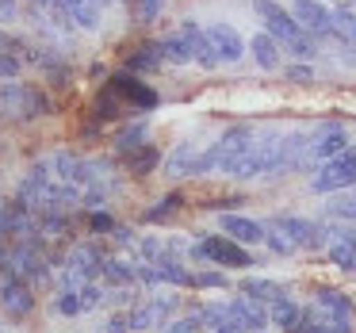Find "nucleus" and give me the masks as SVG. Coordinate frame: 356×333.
<instances>
[{
  "label": "nucleus",
  "instance_id": "1",
  "mask_svg": "<svg viewBox=\"0 0 356 333\" xmlns=\"http://www.w3.org/2000/svg\"><path fill=\"white\" fill-rule=\"evenodd\" d=\"M253 142H257V131L249 123H238V127H230V131H222V138H218L207 154H200V161H195V177H203V172H211V169L226 172L241 154H245V149H253Z\"/></svg>",
  "mask_w": 356,
  "mask_h": 333
},
{
  "label": "nucleus",
  "instance_id": "2",
  "mask_svg": "<svg viewBox=\"0 0 356 333\" xmlns=\"http://www.w3.org/2000/svg\"><path fill=\"white\" fill-rule=\"evenodd\" d=\"M353 184H356V146L341 149L337 157H330L325 165H318L314 180H310V188H314L318 195L341 192V188H353Z\"/></svg>",
  "mask_w": 356,
  "mask_h": 333
},
{
  "label": "nucleus",
  "instance_id": "3",
  "mask_svg": "<svg viewBox=\"0 0 356 333\" xmlns=\"http://www.w3.org/2000/svg\"><path fill=\"white\" fill-rule=\"evenodd\" d=\"M291 16L299 19V27L307 35H318V39H325V42H348V35L337 27L333 12L325 8V4H318V0H295Z\"/></svg>",
  "mask_w": 356,
  "mask_h": 333
},
{
  "label": "nucleus",
  "instance_id": "4",
  "mask_svg": "<svg viewBox=\"0 0 356 333\" xmlns=\"http://www.w3.org/2000/svg\"><path fill=\"white\" fill-rule=\"evenodd\" d=\"M192 257L195 261H207V264H222V268H249L253 264L249 249L234 238H203L192 245Z\"/></svg>",
  "mask_w": 356,
  "mask_h": 333
},
{
  "label": "nucleus",
  "instance_id": "5",
  "mask_svg": "<svg viewBox=\"0 0 356 333\" xmlns=\"http://www.w3.org/2000/svg\"><path fill=\"white\" fill-rule=\"evenodd\" d=\"M253 12L261 16V24H264V31L272 35V39L280 42V47H291L295 39L302 35V27H299V19L291 16L287 8H280L276 0H253Z\"/></svg>",
  "mask_w": 356,
  "mask_h": 333
},
{
  "label": "nucleus",
  "instance_id": "6",
  "mask_svg": "<svg viewBox=\"0 0 356 333\" xmlns=\"http://www.w3.org/2000/svg\"><path fill=\"white\" fill-rule=\"evenodd\" d=\"M341 149H348V131L341 123H322L310 131V149H307V169H318L330 157H337Z\"/></svg>",
  "mask_w": 356,
  "mask_h": 333
},
{
  "label": "nucleus",
  "instance_id": "7",
  "mask_svg": "<svg viewBox=\"0 0 356 333\" xmlns=\"http://www.w3.org/2000/svg\"><path fill=\"white\" fill-rule=\"evenodd\" d=\"M272 226H280V230L291 238L295 249H322L325 245V226L310 222V218H299V215H276L272 218Z\"/></svg>",
  "mask_w": 356,
  "mask_h": 333
},
{
  "label": "nucleus",
  "instance_id": "8",
  "mask_svg": "<svg viewBox=\"0 0 356 333\" xmlns=\"http://www.w3.org/2000/svg\"><path fill=\"white\" fill-rule=\"evenodd\" d=\"M172 310H177V295H157V299H149V302L131 310V330L134 333L157 330V325H165L172 318Z\"/></svg>",
  "mask_w": 356,
  "mask_h": 333
},
{
  "label": "nucleus",
  "instance_id": "9",
  "mask_svg": "<svg viewBox=\"0 0 356 333\" xmlns=\"http://www.w3.org/2000/svg\"><path fill=\"white\" fill-rule=\"evenodd\" d=\"M104 272V257L96 245H77L70 253V272H65V287H77V284H88Z\"/></svg>",
  "mask_w": 356,
  "mask_h": 333
},
{
  "label": "nucleus",
  "instance_id": "10",
  "mask_svg": "<svg viewBox=\"0 0 356 333\" xmlns=\"http://www.w3.org/2000/svg\"><path fill=\"white\" fill-rule=\"evenodd\" d=\"M0 307L8 310L12 318H27L35 310V295H31V284L19 276H4L0 284Z\"/></svg>",
  "mask_w": 356,
  "mask_h": 333
},
{
  "label": "nucleus",
  "instance_id": "11",
  "mask_svg": "<svg viewBox=\"0 0 356 333\" xmlns=\"http://www.w3.org/2000/svg\"><path fill=\"white\" fill-rule=\"evenodd\" d=\"M180 35H184L188 50H192V62L203 65V70H215V65H218V50H215V42H211V35L203 31L195 19H184V24H180Z\"/></svg>",
  "mask_w": 356,
  "mask_h": 333
},
{
  "label": "nucleus",
  "instance_id": "12",
  "mask_svg": "<svg viewBox=\"0 0 356 333\" xmlns=\"http://www.w3.org/2000/svg\"><path fill=\"white\" fill-rule=\"evenodd\" d=\"M70 24H77L81 31H96L100 27V4L96 0H50Z\"/></svg>",
  "mask_w": 356,
  "mask_h": 333
},
{
  "label": "nucleus",
  "instance_id": "13",
  "mask_svg": "<svg viewBox=\"0 0 356 333\" xmlns=\"http://www.w3.org/2000/svg\"><path fill=\"white\" fill-rule=\"evenodd\" d=\"M226 310H230L234 318H238L241 325H245L249 333H261V330H268V310H264V302H257V299H249V295H238L234 302H226Z\"/></svg>",
  "mask_w": 356,
  "mask_h": 333
},
{
  "label": "nucleus",
  "instance_id": "14",
  "mask_svg": "<svg viewBox=\"0 0 356 333\" xmlns=\"http://www.w3.org/2000/svg\"><path fill=\"white\" fill-rule=\"evenodd\" d=\"M54 169H58V177H62V184H70V188H88L96 180L92 165L81 161V157H73V154H58Z\"/></svg>",
  "mask_w": 356,
  "mask_h": 333
},
{
  "label": "nucleus",
  "instance_id": "15",
  "mask_svg": "<svg viewBox=\"0 0 356 333\" xmlns=\"http://www.w3.org/2000/svg\"><path fill=\"white\" fill-rule=\"evenodd\" d=\"M207 35H211V42H215V50H218V62H238V58L245 54V42H241V35L234 31L230 24H211Z\"/></svg>",
  "mask_w": 356,
  "mask_h": 333
},
{
  "label": "nucleus",
  "instance_id": "16",
  "mask_svg": "<svg viewBox=\"0 0 356 333\" xmlns=\"http://www.w3.org/2000/svg\"><path fill=\"white\" fill-rule=\"evenodd\" d=\"M222 234H230L234 241H241V245H257V241H264V226L253 222V218H245V215H234V211L222 215Z\"/></svg>",
  "mask_w": 356,
  "mask_h": 333
},
{
  "label": "nucleus",
  "instance_id": "17",
  "mask_svg": "<svg viewBox=\"0 0 356 333\" xmlns=\"http://www.w3.org/2000/svg\"><path fill=\"white\" fill-rule=\"evenodd\" d=\"M111 88H115L119 96H127V100H131L134 108H142V111L157 108V92H154V88H146L142 81H134V77H115V81H111Z\"/></svg>",
  "mask_w": 356,
  "mask_h": 333
},
{
  "label": "nucleus",
  "instance_id": "18",
  "mask_svg": "<svg viewBox=\"0 0 356 333\" xmlns=\"http://www.w3.org/2000/svg\"><path fill=\"white\" fill-rule=\"evenodd\" d=\"M195 161H200L195 142H180L169 154V161H165V172H169V177H195Z\"/></svg>",
  "mask_w": 356,
  "mask_h": 333
},
{
  "label": "nucleus",
  "instance_id": "19",
  "mask_svg": "<svg viewBox=\"0 0 356 333\" xmlns=\"http://www.w3.org/2000/svg\"><path fill=\"white\" fill-rule=\"evenodd\" d=\"M318 310H322L325 318H333V322H353V302L345 299L341 291H330V287H322L318 291Z\"/></svg>",
  "mask_w": 356,
  "mask_h": 333
},
{
  "label": "nucleus",
  "instance_id": "20",
  "mask_svg": "<svg viewBox=\"0 0 356 333\" xmlns=\"http://www.w3.org/2000/svg\"><path fill=\"white\" fill-rule=\"evenodd\" d=\"M249 50H253V58H257V65L261 70H280V42L272 39L268 31H261L253 42H249Z\"/></svg>",
  "mask_w": 356,
  "mask_h": 333
},
{
  "label": "nucleus",
  "instance_id": "21",
  "mask_svg": "<svg viewBox=\"0 0 356 333\" xmlns=\"http://www.w3.org/2000/svg\"><path fill=\"white\" fill-rule=\"evenodd\" d=\"M154 264H157V272H161V279H165V284H177V287H195V276H192V272H188L184 264L177 261V257H169V253H165V257H157Z\"/></svg>",
  "mask_w": 356,
  "mask_h": 333
},
{
  "label": "nucleus",
  "instance_id": "22",
  "mask_svg": "<svg viewBox=\"0 0 356 333\" xmlns=\"http://www.w3.org/2000/svg\"><path fill=\"white\" fill-rule=\"evenodd\" d=\"M104 279H108L111 287H131L134 279H138V268H134V264H127V261H115V257H111V261H104V272H100Z\"/></svg>",
  "mask_w": 356,
  "mask_h": 333
},
{
  "label": "nucleus",
  "instance_id": "23",
  "mask_svg": "<svg viewBox=\"0 0 356 333\" xmlns=\"http://www.w3.org/2000/svg\"><path fill=\"white\" fill-rule=\"evenodd\" d=\"M299 314H302V310L295 307V302L287 299V295H280V299H272V302H268V322H272V325H280V330L295 325V322H299Z\"/></svg>",
  "mask_w": 356,
  "mask_h": 333
},
{
  "label": "nucleus",
  "instance_id": "24",
  "mask_svg": "<svg viewBox=\"0 0 356 333\" xmlns=\"http://www.w3.org/2000/svg\"><path fill=\"white\" fill-rule=\"evenodd\" d=\"M161 47V62H172V65H188L192 62V50H188V42H184V35H169V39H161L157 42Z\"/></svg>",
  "mask_w": 356,
  "mask_h": 333
},
{
  "label": "nucleus",
  "instance_id": "25",
  "mask_svg": "<svg viewBox=\"0 0 356 333\" xmlns=\"http://www.w3.org/2000/svg\"><path fill=\"white\" fill-rule=\"evenodd\" d=\"M241 295H249V299H257V302H272V299L284 295V287L272 284V279H241Z\"/></svg>",
  "mask_w": 356,
  "mask_h": 333
},
{
  "label": "nucleus",
  "instance_id": "26",
  "mask_svg": "<svg viewBox=\"0 0 356 333\" xmlns=\"http://www.w3.org/2000/svg\"><path fill=\"white\" fill-rule=\"evenodd\" d=\"M127 165H131V172H138V177H146V172L157 165V149H154V146H138V149H131V157H127Z\"/></svg>",
  "mask_w": 356,
  "mask_h": 333
},
{
  "label": "nucleus",
  "instance_id": "27",
  "mask_svg": "<svg viewBox=\"0 0 356 333\" xmlns=\"http://www.w3.org/2000/svg\"><path fill=\"white\" fill-rule=\"evenodd\" d=\"M330 261L345 272H356V245H348V241H330Z\"/></svg>",
  "mask_w": 356,
  "mask_h": 333
},
{
  "label": "nucleus",
  "instance_id": "28",
  "mask_svg": "<svg viewBox=\"0 0 356 333\" xmlns=\"http://www.w3.org/2000/svg\"><path fill=\"white\" fill-rule=\"evenodd\" d=\"M264 245L272 249V253H280V257H287V253H295V245H291V238H287L280 226H264Z\"/></svg>",
  "mask_w": 356,
  "mask_h": 333
},
{
  "label": "nucleus",
  "instance_id": "29",
  "mask_svg": "<svg viewBox=\"0 0 356 333\" xmlns=\"http://www.w3.org/2000/svg\"><path fill=\"white\" fill-rule=\"evenodd\" d=\"M58 310H62L65 318H77V314H85V307H81V291H77V287H65V291L58 295Z\"/></svg>",
  "mask_w": 356,
  "mask_h": 333
},
{
  "label": "nucleus",
  "instance_id": "30",
  "mask_svg": "<svg viewBox=\"0 0 356 333\" xmlns=\"http://www.w3.org/2000/svg\"><path fill=\"white\" fill-rule=\"evenodd\" d=\"M131 4H134V16H138L142 24H154L165 8V0H131Z\"/></svg>",
  "mask_w": 356,
  "mask_h": 333
},
{
  "label": "nucleus",
  "instance_id": "31",
  "mask_svg": "<svg viewBox=\"0 0 356 333\" xmlns=\"http://www.w3.org/2000/svg\"><path fill=\"white\" fill-rule=\"evenodd\" d=\"M325 234H333V241H348V245H356V222H353V218L325 226Z\"/></svg>",
  "mask_w": 356,
  "mask_h": 333
},
{
  "label": "nucleus",
  "instance_id": "32",
  "mask_svg": "<svg viewBox=\"0 0 356 333\" xmlns=\"http://www.w3.org/2000/svg\"><path fill=\"white\" fill-rule=\"evenodd\" d=\"M142 142H146V127H131V131H123V134H119V149H123V154L138 149Z\"/></svg>",
  "mask_w": 356,
  "mask_h": 333
},
{
  "label": "nucleus",
  "instance_id": "33",
  "mask_svg": "<svg viewBox=\"0 0 356 333\" xmlns=\"http://www.w3.org/2000/svg\"><path fill=\"white\" fill-rule=\"evenodd\" d=\"M77 291H81V307H85V310H96V307L104 302V291L92 284V279H88V284H81Z\"/></svg>",
  "mask_w": 356,
  "mask_h": 333
},
{
  "label": "nucleus",
  "instance_id": "34",
  "mask_svg": "<svg viewBox=\"0 0 356 333\" xmlns=\"http://www.w3.org/2000/svg\"><path fill=\"white\" fill-rule=\"evenodd\" d=\"M19 77V58L12 50H0V81H16Z\"/></svg>",
  "mask_w": 356,
  "mask_h": 333
},
{
  "label": "nucleus",
  "instance_id": "35",
  "mask_svg": "<svg viewBox=\"0 0 356 333\" xmlns=\"http://www.w3.org/2000/svg\"><path fill=\"white\" fill-rule=\"evenodd\" d=\"M330 215H333V218H353V222H356V200H337V203H330Z\"/></svg>",
  "mask_w": 356,
  "mask_h": 333
},
{
  "label": "nucleus",
  "instance_id": "36",
  "mask_svg": "<svg viewBox=\"0 0 356 333\" xmlns=\"http://www.w3.org/2000/svg\"><path fill=\"white\" fill-rule=\"evenodd\" d=\"M104 333H131V314H111L104 322Z\"/></svg>",
  "mask_w": 356,
  "mask_h": 333
},
{
  "label": "nucleus",
  "instance_id": "37",
  "mask_svg": "<svg viewBox=\"0 0 356 333\" xmlns=\"http://www.w3.org/2000/svg\"><path fill=\"white\" fill-rule=\"evenodd\" d=\"M284 77H287V81H295V85H310V81H314V73H310V65H302V62H299V65H291V70H287Z\"/></svg>",
  "mask_w": 356,
  "mask_h": 333
},
{
  "label": "nucleus",
  "instance_id": "38",
  "mask_svg": "<svg viewBox=\"0 0 356 333\" xmlns=\"http://www.w3.org/2000/svg\"><path fill=\"white\" fill-rule=\"evenodd\" d=\"M195 330H200L195 318H184V322H165L161 325V333H195Z\"/></svg>",
  "mask_w": 356,
  "mask_h": 333
},
{
  "label": "nucleus",
  "instance_id": "39",
  "mask_svg": "<svg viewBox=\"0 0 356 333\" xmlns=\"http://www.w3.org/2000/svg\"><path fill=\"white\" fill-rule=\"evenodd\" d=\"M226 276H218V272H203V276H195V287H222Z\"/></svg>",
  "mask_w": 356,
  "mask_h": 333
},
{
  "label": "nucleus",
  "instance_id": "40",
  "mask_svg": "<svg viewBox=\"0 0 356 333\" xmlns=\"http://www.w3.org/2000/svg\"><path fill=\"white\" fill-rule=\"evenodd\" d=\"M19 16V4L16 0H0V24H8V19Z\"/></svg>",
  "mask_w": 356,
  "mask_h": 333
},
{
  "label": "nucleus",
  "instance_id": "41",
  "mask_svg": "<svg viewBox=\"0 0 356 333\" xmlns=\"http://www.w3.org/2000/svg\"><path fill=\"white\" fill-rule=\"evenodd\" d=\"M218 333H249V330H245V325H241V322H238V318H234V314H230V318H226V322H222V325H218Z\"/></svg>",
  "mask_w": 356,
  "mask_h": 333
},
{
  "label": "nucleus",
  "instance_id": "42",
  "mask_svg": "<svg viewBox=\"0 0 356 333\" xmlns=\"http://www.w3.org/2000/svg\"><path fill=\"white\" fill-rule=\"evenodd\" d=\"M92 230H115V222L108 215H92Z\"/></svg>",
  "mask_w": 356,
  "mask_h": 333
},
{
  "label": "nucleus",
  "instance_id": "43",
  "mask_svg": "<svg viewBox=\"0 0 356 333\" xmlns=\"http://www.w3.org/2000/svg\"><path fill=\"white\" fill-rule=\"evenodd\" d=\"M348 39H353V42H356V19H353V27H348Z\"/></svg>",
  "mask_w": 356,
  "mask_h": 333
},
{
  "label": "nucleus",
  "instance_id": "44",
  "mask_svg": "<svg viewBox=\"0 0 356 333\" xmlns=\"http://www.w3.org/2000/svg\"><path fill=\"white\" fill-rule=\"evenodd\" d=\"M96 4H100V8H108V4H111V0H96Z\"/></svg>",
  "mask_w": 356,
  "mask_h": 333
},
{
  "label": "nucleus",
  "instance_id": "45",
  "mask_svg": "<svg viewBox=\"0 0 356 333\" xmlns=\"http://www.w3.org/2000/svg\"><path fill=\"white\" fill-rule=\"evenodd\" d=\"M0 47H8V39H4V35H0Z\"/></svg>",
  "mask_w": 356,
  "mask_h": 333
},
{
  "label": "nucleus",
  "instance_id": "46",
  "mask_svg": "<svg viewBox=\"0 0 356 333\" xmlns=\"http://www.w3.org/2000/svg\"><path fill=\"white\" fill-rule=\"evenodd\" d=\"M39 4H47V0H39Z\"/></svg>",
  "mask_w": 356,
  "mask_h": 333
},
{
  "label": "nucleus",
  "instance_id": "47",
  "mask_svg": "<svg viewBox=\"0 0 356 333\" xmlns=\"http://www.w3.org/2000/svg\"><path fill=\"white\" fill-rule=\"evenodd\" d=\"M261 333H264V330H261Z\"/></svg>",
  "mask_w": 356,
  "mask_h": 333
}]
</instances>
